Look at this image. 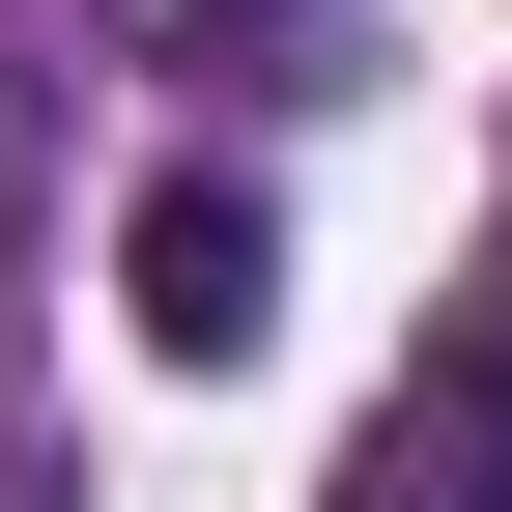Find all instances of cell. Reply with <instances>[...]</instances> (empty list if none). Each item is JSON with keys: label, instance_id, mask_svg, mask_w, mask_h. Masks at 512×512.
Instances as JSON below:
<instances>
[{"label": "cell", "instance_id": "obj_1", "mask_svg": "<svg viewBox=\"0 0 512 512\" xmlns=\"http://www.w3.org/2000/svg\"><path fill=\"white\" fill-rule=\"evenodd\" d=\"M342 512H512V285H456V342H427L399 399H370Z\"/></svg>", "mask_w": 512, "mask_h": 512}, {"label": "cell", "instance_id": "obj_2", "mask_svg": "<svg viewBox=\"0 0 512 512\" xmlns=\"http://www.w3.org/2000/svg\"><path fill=\"white\" fill-rule=\"evenodd\" d=\"M114 313H143L171 370H228L256 313H285V228H256V171H143V228H114Z\"/></svg>", "mask_w": 512, "mask_h": 512}]
</instances>
